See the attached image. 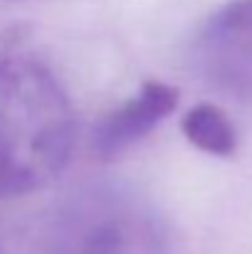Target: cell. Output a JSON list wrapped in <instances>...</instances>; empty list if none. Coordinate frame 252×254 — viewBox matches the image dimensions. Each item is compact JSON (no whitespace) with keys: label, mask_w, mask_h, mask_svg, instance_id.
Masks as SVG:
<instances>
[{"label":"cell","mask_w":252,"mask_h":254,"mask_svg":"<svg viewBox=\"0 0 252 254\" xmlns=\"http://www.w3.org/2000/svg\"><path fill=\"white\" fill-rule=\"evenodd\" d=\"M193 60L218 91L252 101V0H230L198 30Z\"/></svg>","instance_id":"cell-3"},{"label":"cell","mask_w":252,"mask_h":254,"mask_svg":"<svg viewBox=\"0 0 252 254\" xmlns=\"http://www.w3.org/2000/svg\"><path fill=\"white\" fill-rule=\"evenodd\" d=\"M178 104V89L166 82H146L121 106L111 109L91 133V148L99 158H114L149 136Z\"/></svg>","instance_id":"cell-4"},{"label":"cell","mask_w":252,"mask_h":254,"mask_svg":"<svg viewBox=\"0 0 252 254\" xmlns=\"http://www.w3.org/2000/svg\"><path fill=\"white\" fill-rule=\"evenodd\" d=\"M75 148V109L52 67L22 37L0 40V197L52 183Z\"/></svg>","instance_id":"cell-1"},{"label":"cell","mask_w":252,"mask_h":254,"mask_svg":"<svg viewBox=\"0 0 252 254\" xmlns=\"http://www.w3.org/2000/svg\"><path fill=\"white\" fill-rule=\"evenodd\" d=\"M47 254H170L166 222L151 200L116 180H91L55 210Z\"/></svg>","instance_id":"cell-2"},{"label":"cell","mask_w":252,"mask_h":254,"mask_svg":"<svg viewBox=\"0 0 252 254\" xmlns=\"http://www.w3.org/2000/svg\"><path fill=\"white\" fill-rule=\"evenodd\" d=\"M180 128H183L185 138L195 148H200L205 153L228 158L238 148L235 126L228 119V114L220 106H215V104H198V106H193L183 116Z\"/></svg>","instance_id":"cell-5"}]
</instances>
